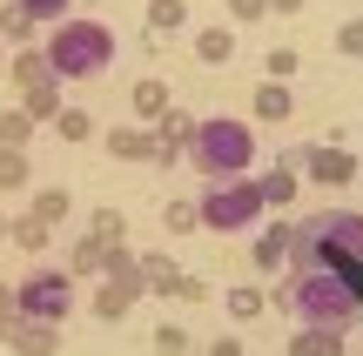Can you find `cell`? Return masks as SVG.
<instances>
[{"label": "cell", "instance_id": "cell-9", "mask_svg": "<svg viewBox=\"0 0 363 356\" xmlns=\"http://www.w3.org/2000/svg\"><path fill=\"white\" fill-rule=\"evenodd\" d=\"M303 175H310V182H330V188H343V182H357V155H350V148H337V142H323V148H310Z\"/></svg>", "mask_w": 363, "mask_h": 356}, {"label": "cell", "instance_id": "cell-16", "mask_svg": "<svg viewBox=\"0 0 363 356\" xmlns=\"http://www.w3.org/2000/svg\"><path fill=\"white\" fill-rule=\"evenodd\" d=\"M21 108H27L34 121H54V115L67 108V101H61V81L48 74V81H34V88H21Z\"/></svg>", "mask_w": 363, "mask_h": 356}, {"label": "cell", "instance_id": "cell-40", "mask_svg": "<svg viewBox=\"0 0 363 356\" xmlns=\"http://www.w3.org/2000/svg\"><path fill=\"white\" fill-rule=\"evenodd\" d=\"M0 54H7V40H0Z\"/></svg>", "mask_w": 363, "mask_h": 356}, {"label": "cell", "instance_id": "cell-13", "mask_svg": "<svg viewBox=\"0 0 363 356\" xmlns=\"http://www.w3.org/2000/svg\"><path fill=\"white\" fill-rule=\"evenodd\" d=\"M283 350L289 356H343V330H316V323H303Z\"/></svg>", "mask_w": 363, "mask_h": 356}, {"label": "cell", "instance_id": "cell-17", "mask_svg": "<svg viewBox=\"0 0 363 356\" xmlns=\"http://www.w3.org/2000/svg\"><path fill=\"white\" fill-rule=\"evenodd\" d=\"M195 61H208V67L235 61V27H202L195 34Z\"/></svg>", "mask_w": 363, "mask_h": 356}, {"label": "cell", "instance_id": "cell-22", "mask_svg": "<svg viewBox=\"0 0 363 356\" xmlns=\"http://www.w3.org/2000/svg\"><path fill=\"white\" fill-rule=\"evenodd\" d=\"M34 142V115L27 108H0V148H27Z\"/></svg>", "mask_w": 363, "mask_h": 356}, {"label": "cell", "instance_id": "cell-31", "mask_svg": "<svg viewBox=\"0 0 363 356\" xmlns=\"http://www.w3.org/2000/svg\"><path fill=\"white\" fill-rule=\"evenodd\" d=\"M148 343H155V356H189V336H182L175 323H162V330L148 336Z\"/></svg>", "mask_w": 363, "mask_h": 356}, {"label": "cell", "instance_id": "cell-15", "mask_svg": "<svg viewBox=\"0 0 363 356\" xmlns=\"http://www.w3.org/2000/svg\"><path fill=\"white\" fill-rule=\"evenodd\" d=\"M289 115H296L289 81H262V88H256V121H289Z\"/></svg>", "mask_w": 363, "mask_h": 356}, {"label": "cell", "instance_id": "cell-27", "mask_svg": "<svg viewBox=\"0 0 363 356\" xmlns=\"http://www.w3.org/2000/svg\"><path fill=\"white\" fill-rule=\"evenodd\" d=\"M262 309H269V296H262V289H229V323H256Z\"/></svg>", "mask_w": 363, "mask_h": 356}, {"label": "cell", "instance_id": "cell-2", "mask_svg": "<svg viewBox=\"0 0 363 356\" xmlns=\"http://www.w3.org/2000/svg\"><path fill=\"white\" fill-rule=\"evenodd\" d=\"M48 74L54 81H94L108 74V61H115V34H108L101 21H54L48 34Z\"/></svg>", "mask_w": 363, "mask_h": 356}, {"label": "cell", "instance_id": "cell-26", "mask_svg": "<svg viewBox=\"0 0 363 356\" xmlns=\"http://www.w3.org/2000/svg\"><path fill=\"white\" fill-rule=\"evenodd\" d=\"M162 229H169V236H189V229H202V209H195V202H169V209H162Z\"/></svg>", "mask_w": 363, "mask_h": 356}, {"label": "cell", "instance_id": "cell-18", "mask_svg": "<svg viewBox=\"0 0 363 356\" xmlns=\"http://www.w3.org/2000/svg\"><path fill=\"white\" fill-rule=\"evenodd\" d=\"M34 13L21 7V0H7V7H0V40H7V47H27V40H34Z\"/></svg>", "mask_w": 363, "mask_h": 356}, {"label": "cell", "instance_id": "cell-35", "mask_svg": "<svg viewBox=\"0 0 363 356\" xmlns=\"http://www.w3.org/2000/svg\"><path fill=\"white\" fill-rule=\"evenodd\" d=\"M269 13V0H229V21H262Z\"/></svg>", "mask_w": 363, "mask_h": 356}, {"label": "cell", "instance_id": "cell-24", "mask_svg": "<svg viewBox=\"0 0 363 356\" xmlns=\"http://www.w3.org/2000/svg\"><path fill=\"white\" fill-rule=\"evenodd\" d=\"M27 215H40V222H67V215H74V195H67V188H40V195H34V209H27Z\"/></svg>", "mask_w": 363, "mask_h": 356}, {"label": "cell", "instance_id": "cell-34", "mask_svg": "<svg viewBox=\"0 0 363 356\" xmlns=\"http://www.w3.org/2000/svg\"><path fill=\"white\" fill-rule=\"evenodd\" d=\"M27 13H34V21H67V13H74V0H21Z\"/></svg>", "mask_w": 363, "mask_h": 356}, {"label": "cell", "instance_id": "cell-29", "mask_svg": "<svg viewBox=\"0 0 363 356\" xmlns=\"http://www.w3.org/2000/svg\"><path fill=\"white\" fill-rule=\"evenodd\" d=\"M182 21H189V7H182V0H148V27H155V34H175Z\"/></svg>", "mask_w": 363, "mask_h": 356}, {"label": "cell", "instance_id": "cell-4", "mask_svg": "<svg viewBox=\"0 0 363 356\" xmlns=\"http://www.w3.org/2000/svg\"><path fill=\"white\" fill-rule=\"evenodd\" d=\"M202 209V229H216V236H235V229H249L269 202H262V182H249V175H229V182H208V195L195 202Z\"/></svg>", "mask_w": 363, "mask_h": 356}, {"label": "cell", "instance_id": "cell-6", "mask_svg": "<svg viewBox=\"0 0 363 356\" xmlns=\"http://www.w3.org/2000/svg\"><path fill=\"white\" fill-rule=\"evenodd\" d=\"M148 296V276H142V263L135 269H121V276H101V289H94V316L101 323H121L135 303Z\"/></svg>", "mask_w": 363, "mask_h": 356}, {"label": "cell", "instance_id": "cell-14", "mask_svg": "<svg viewBox=\"0 0 363 356\" xmlns=\"http://www.w3.org/2000/svg\"><path fill=\"white\" fill-rule=\"evenodd\" d=\"M101 269H108V242L94 236V229L74 236V249H67V276H101Z\"/></svg>", "mask_w": 363, "mask_h": 356}, {"label": "cell", "instance_id": "cell-5", "mask_svg": "<svg viewBox=\"0 0 363 356\" xmlns=\"http://www.w3.org/2000/svg\"><path fill=\"white\" fill-rule=\"evenodd\" d=\"M13 309H21V316H40V323H61L67 309H74V276H67V269L27 276L21 289H13Z\"/></svg>", "mask_w": 363, "mask_h": 356}, {"label": "cell", "instance_id": "cell-32", "mask_svg": "<svg viewBox=\"0 0 363 356\" xmlns=\"http://www.w3.org/2000/svg\"><path fill=\"white\" fill-rule=\"evenodd\" d=\"M337 54H343V61H363V21H343L337 27Z\"/></svg>", "mask_w": 363, "mask_h": 356}, {"label": "cell", "instance_id": "cell-11", "mask_svg": "<svg viewBox=\"0 0 363 356\" xmlns=\"http://www.w3.org/2000/svg\"><path fill=\"white\" fill-rule=\"evenodd\" d=\"M135 263H142V276H148V296H182V263L175 255H162V249H148V255H135Z\"/></svg>", "mask_w": 363, "mask_h": 356}, {"label": "cell", "instance_id": "cell-30", "mask_svg": "<svg viewBox=\"0 0 363 356\" xmlns=\"http://www.w3.org/2000/svg\"><path fill=\"white\" fill-rule=\"evenodd\" d=\"M88 229H94L101 242H128V215H121V209H94V215H88Z\"/></svg>", "mask_w": 363, "mask_h": 356}, {"label": "cell", "instance_id": "cell-28", "mask_svg": "<svg viewBox=\"0 0 363 356\" xmlns=\"http://www.w3.org/2000/svg\"><path fill=\"white\" fill-rule=\"evenodd\" d=\"M48 236H54V229L40 222V215H13V236L7 242H21V249H48Z\"/></svg>", "mask_w": 363, "mask_h": 356}, {"label": "cell", "instance_id": "cell-25", "mask_svg": "<svg viewBox=\"0 0 363 356\" xmlns=\"http://www.w3.org/2000/svg\"><path fill=\"white\" fill-rule=\"evenodd\" d=\"M34 168H27V148H0V188H27Z\"/></svg>", "mask_w": 363, "mask_h": 356}, {"label": "cell", "instance_id": "cell-37", "mask_svg": "<svg viewBox=\"0 0 363 356\" xmlns=\"http://www.w3.org/2000/svg\"><path fill=\"white\" fill-rule=\"evenodd\" d=\"M208 356H242V343H235V336L229 343H208Z\"/></svg>", "mask_w": 363, "mask_h": 356}, {"label": "cell", "instance_id": "cell-36", "mask_svg": "<svg viewBox=\"0 0 363 356\" xmlns=\"http://www.w3.org/2000/svg\"><path fill=\"white\" fill-rule=\"evenodd\" d=\"M13 316V282H0V323Z\"/></svg>", "mask_w": 363, "mask_h": 356}, {"label": "cell", "instance_id": "cell-21", "mask_svg": "<svg viewBox=\"0 0 363 356\" xmlns=\"http://www.w3.org/2000/svg\"><path fill=\"white\" fill-rule=\"evenodd\" d=\"M54 134H61L67 148L94 142V115H88V108H61V115H54Z\"/></svg>", "mask_w": 363, "mask_h": 356}, {"label": "cell", "instance_id": "cell-3", "mask_svg": "<svg viewBox=\"0 0 363 356\" xmlns=\"http://www.w3.org/2000/svg\"><path fill=\"white\" fill-rule=\"evenodd\" d=\"M189 161L208 175V182H229V175H249L256 168V128H242L235 115H208L195 128V148Z\"/></svg>", "mask_w": 363, "mask_h": 356}, {"label": "cell", "instance_id": "cell-1", "mask_svg": "<svg viewBox=\"0 0 363 356\" xmlns=\"http://www.w3.org/2000/svg\"><path fill=\"white\" fill-rule=\"evenodd\" d=\"M276 309H289L296 323H316V330H343L350 336L363 323V296L343 269H283V282L269 289Z\"/></svg>", "mask_w": 363, "mask_h": 356}, {"label": "cell", "instance_id": "cell-19", "mask_svg": "<svg viewBox=\"0 0 363 356\" xmlns=\"http://www.w3.org/2000/svg\"><path fill=\"white\" fill-rule=\"evenodd\" d=\"M128 101H135V115H142V121H162V115H169V88H162V81H135V94H128Z\"/></svg>", "mask_w": 363, "mask_h": 356}, {"label": "cell", "instance_id": "cell-38", "mask_svg": "<svg viewBox=\"0 0 363 356\" xmlns=\"http://www.w3.org/2000/svg\"><path fill=\"white\" fill-rule=\"evenodd\" d=\"M303 7V0H269V13H296Z\"/></svg>", "mask_w": 363, "mask_h": 356}, {"label": "cell", "instance_id": "cell-8", "mask_svg": "<svg viewBox=\"0 0 363 356\" xmlns=\"http://www.w3.org/2000/svg\"><path fill=\"white\" fill-rule=\"evenodd\" d=\"M195 128H202V121H195L189 108H169V115L155 121V161H162V168H175L182 148H195Z\"/></svg>", "mask_w": 363, "mask_h": 356}, {"label": "cell", "instance_id": "cell-23", "mask_svg": "<svg viewBox=\"0 0 363 356\" xmlns=\"http://www.w3.org/2000/svg\"><path fill=\"white\" fill-rule=\"evenodd\" d=\"M7 74L21 81V88H34V81H48V54H40V47H13Z\"/></svg>", "mask_w": 363, "mask_h": 356}, {"label": "cell", "instance_id": "cell-10", "mask_svg": "<svg viewBox=\"0 0 363 356\" xmlns=\"http://www.w3.org/2000/svg\"><path fill=\"white\" fill-rule=\"evenodd\" d=\"M101 148L115 161H155V128H108Z\"/></svg>", "mask_w": 363, "mask_h": 356}, {"label": "cell", "instance_id": "cell-20", "mask_svg": "<svg viewBox=\"0 0 363 356\" xmlns=\"http://www.w3.org/2000/svg\"><path fill=\"white\" fill-rule=\"evenodd\" d=\"M296 168H283V161H276L269 175H262V202H269V209H289V202H296Z\"/></svg>", "mask_w": 363, "mask_h": 356}, {"label": "cell", "instance_id": "cell-33", "mask_svg": "<svg viewBox=\"0 0 363 356\" xmlns=\"http://www.w3.org/2000/svg\"><path fill=\"white\" fill-rule=\"evenodd\" d=\"M262 67H269V81H289V74H303L296 47H276V54H269V61H262Z\"/></svg>", "mask_w": 363, "mask_h": 356}, {"label": "cell", "instance_id": "cell-7", "mask_svg": "<svg viewBox=\"0 0 363 356\" xmlns=\"http://www.w3.org/2000/svg\"><path fill=\"white\" fill-rule=\"evenodd\" d=\"M0 343L13 356H54L61 350V323H40V316H21V309H13V316L0 323Z\"/></svg>", "mask_w": 363, "mask_h": 356}, {"label": "cell", "instance_id": "cell-12", "mask_svg": "<svg viewBox=\"0 0 363 356\" xmlns=\"http://www.w3.org/2000/svg\"><path fill=\"white\" fill-rule=\"evenodd\" d=\"M249 255H256V269H262V276H283V269H289V222L262 229V236H256V249H249Z\"/></svg>", "mask_w": 363, "mask_h": 356}, {"label": "cell", "instance_id": "cell-39", "mask_svg": "<svg viewBox=\"0 0 363 356\" xmlns=\"http://www.w3.org/2000/svg\"><path fill=\"white\" fill-rule=\"evenodd\" d=\"M7 236H13V222H7V215H0V242H7Z\"/></svg>", "mask_w": 363, "mask_h": 356}]
</instances>
